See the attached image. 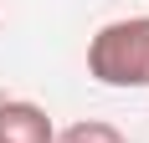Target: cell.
I'll return each instance as SVG.
<instances>
[{"instance_id": "obj_3", "label": "cell", "mask_w": 149, "mask_h": 143, "mask_svg": "<svg viewBox=\"0 0 149 143\" xmlns=\"http://www.w3.org/2000/svg\"><path fill=\"white\" fill-rule=\"evenodd\" d=\"M52 143H129L113 123H103V118H88V123H72V128H62Z\"/></svg>"}, {"instance_id": "obj_1", "label": "cell", "mask_w": 149, "mask_h": 143, "mask_svg": "<svg viewBox=\"0 0 149 143\" xmlns=\"http://www.w3.org/2000/svg\"><path fill=\"white\" fill-rule=\"evenodd\" d=\"M88 77L103 87H149V15L108 21L88 41Z\"/></svg>"}, {"instance_id": "obj_2", "label": "cell", "mask_w": 149, "mask_h": 143, "mask_svg": "<svg viewBox=\"0 0 149 143\" xmlns=\"http://www.w3.org/2000/svg\"><path fill=\"white\" fill-rule=\"evenodd\" d=\"M52 138H57V128H52L46 107L0 97V143H52Z\"/></svg>"}]
</instances>
